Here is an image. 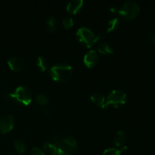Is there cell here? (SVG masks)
Returning a JSON list of instances; mask_svg holds the SVG:
<instances>
[{
    "mask_svg": "<svg viewBox=\"0 0 155 155\" xmlns=\"http://www.w3.org/2000/svg\"><path fill=\"white\" fill-rule=\"evenodd\" d=\"M51 143L58 148V151L68 153H74L77 149V142L73 136H68L64 138L54 136L51 139Z\"/></svg>",
    "mask_w": 155,
    "mask_h": 155,
    "instance_id": "obj_1",
    "label": "cell"
},
{
    "mask_svg": "<svg viewBox=\"0 0 155 155\" xmlns=\"http://www.w3.org/2000/svg\"><path fill=\"white\" fill-rule=\"evenodd\" d=\"M50 75L53 80L56 82L68 81L73 75V68L66 63H59L54 65L50 69Z\"/></svg>",
    "mask_w": 155,
    "mask_h": 155,
    "instance_id": "obj_2",
    "label": "cell"
},
{
    "mask_svg": "<svg viewBox=\"0 0 155 155\" xmlns=\"http://www.w3.org/2000/svg\"><path fill=\"white\" fill-rule=\"evenodd\" d=\"M77 37L80 42L86 45L88 48L92 47L98 39H101V35L96 36L90 29L86 27H82L77 32Z\"/></svg>",
    "mask_w": 155,
    "mask_h": 155,
    "instance_id": "obj_3",
    "label": "cell"
},
{
    "mask_svg": "<svg viewBox=\"0 0 155 155\" xmlns=\"http://www.w3.org/2000/svg\"><path fill=\"white\" fill-rule=\"evenodd\" d=\"M9 97L14 101L24 106L29 105L32 101V92L26 86H18L13 93L9 95Z\"/></svg>",
    "mask_w": 155,
    "mask_h": 155,
    "instance_id": "obj_4",
    "label": "cell"
},
{
    "mask_svg": "<svg viewBox=\"0 0 155 155\" xmlns=\"http://www.w3.org/2000/svg\"><path fill=\"white\" fill-rule=\"evenodd\" d=\"M119 15L126 20L135 19L140 12V7L134 1H127L123 3L119 9Z\"/></svg>",
    "mask_w": 155,
    "mask_h": 155,
    "instance_id": "obj_5",
    "label": "cell"
},
{
    "mask_svg": "<svg viewBox=\"0 0 155 155\" xmlns=\"http://www.w3.org/2000/svg\"><path fill=\"white\" fill-rule=\"evenodd\" d=\"M127 94L122 90L120 89H114L111 91L107 95V98L105 99L103 108L108 107L109 106H114L115 107H120V106L125 104L127 102Z\"/></svg>",
    "mask_w": 155,
    "mask_h": 155,
    "instance_id": "obj_6",
    "label": "cell"
},
{
    "mask_svg": "<svg viewBox=\"0 0 155 155\" xmlns=\"http://www.w3.org/2000/svg\"><path fill=\"white\" fill-rule=\"evenodd\" d=\"M15 126V118L12 115H3L0 117V133L5 134L10 132Z\"/></svg>",
    "mask_w": 155,
    "mask_h": 155,
    "instance_id": "obj_7",
    "label": "cell"
},
{
    "mask_svg": "<svg viewBox=\"0 0 155 155\" xmlns=\"http://www.w3.org/2000/svg\"><path fill=\"white\" fill-rule=\"evenodd\" d=\"M99 61V55L95 50H89L84 55L83 62L88 68H92L95 67Z\"/></svg>",
    "mask_w": 155,
    "mask_h": 155,
    "instance_id": "obj_8",
    "label": "cell"
},
{
    "mask_svg": "<svg viewBox=\"0 0 155 155\" xmlns=\"http://www.w3.org/2000/svg\"><path fill=\"white\" fill-rule=\"evenodd\" d=\"M8 65L14 71H21L24 69V63L19 57H12L8 61Z\"/></svg>",
    "mask_w": 155,
    "mask_h": 155,
    "instance_id": "obj_9",
    "label": "cell"
},
{
    "mask_svg": "<svg viewBox=\"0 0 155 155\" xmlns=\"http://www.w3.org/2000/svg\"><path fill=\"white\" fill-rule=\"evenodd\" d=\"M83 0H71L67 4L66 9L69 13L76 14L80 12L83 6Z\"/></svg>",
    "mask_w": 155,
    "mask_h": 155,
    "instance_id": "obj_10",
    "label": "cell"
},
{
    "mask_svg": "<svg viewBox=\"0 0 155 155\" xmlns=\"http://www.w3.org/2000/svg\"><path fill=\"white\" fill-rule=\"evenodd\" d=\"M127 141V134L124 130H118L114 136V144L117 147H124Z\"/></svg>",
    "mask_w": 155,
    "mask_h": 155,
    "instance_id": "obj_11",
    "label": "cell"
},
{
    "mask_svg": "<svg viewBox=\"0 0 155 155\" xmlns=\"http://www.w3.org/2000/svg\"><path fill=\"white\" fill-rule=\"evenodd\" d=\"M46 27L48 31L51 33H54L57 31L59 27V22L57 18L54 16L49 17L46 21Z\"/></svg>",
    "mask_w": 155,
    "mask_h": 155,
    "instance_id": "obj_12",
    "label": "cell"
},
{
    "mask_svg": "<svg viewBox=\"0 0 155 155\" xmlns=\"http://www.w3.org/2000/svg\"><path fill=\"white\" fill-rule=\"evenodd\" d=\"M90 99L96 105L103 107L104 103H105L106 98H104V96L102 94L99 93V92H93V93L90 95Z\"/></svg>",
    "mask_w": 155,
    "mask_h": 155,
    "instance_id": "obj_13",
    "label": "cell"
},
{
    "mask_svg": "<svg viewBox=\"0 0 155 155\" xmlns=\"http://www.w3.org/2000/svg\"><path fill=\"white\" fill-rule=\"evenodd\" d=\"M98 50L101 54H109L114 52V48L108 42H102L100 44Z\"/></svg>",
    "mask_w": 155,
    "mask_h": 155,
    "instance_id": "obj_14",
    "label": "cell"
},
{
    "mask_svg": "<svg viewBox=\"0 0 155 155\" xmlns=\"http://www.w3.org/2000/svg\"><path fill=\"white\" fill-rule=\"evenodd\" d=\"M36 66L41 71H45L48 67V62L45 58L42 56H38L36 58Z\"/></svg>",
    "mask_w": 155,
    "mask_h": 155,
    "instance_id": "obj_15",
    "label": "cell"
},
{
    "mask_svg": "<svg viewBox=\"0 0 155 155\" xmlns=\"http://www.w3.org/2000/svg\"><path fill=\"white\" fill-rule=\"evenodd\" d=\"M120 21L119 18H113L107 24V31L113 32L118 30V28L120 27Z\"/></svg>",
    "mask_w": 155,
    "mask_h": 155,
    "instance_id": "obj_16",
    "label": "cell"
},
{
    "mask_svg": "<svg viewBox=\"0 0 155 155\" xmlns=\"http://www.w3.org/2000/svg\"><path fill=\"white\" fill-rule=\"evenodd\" d=\"M44 151L50 155H57L58 150L51 142H45L43 145Z\"/></svg>",
    "mask_w": 155,
    "mask_h": 155,
    "instance_id": "obj_17",
    "label": "cell"
},
{
    "mask_svg": "<svg viewBox=\"0 0 155 155\" xmlns=\"http://www.w3.org/2000/svg\"><path fill=\"white\" fill-rule=\"evenodd\" d=\"M14 146L17 152L19 154H23L26 151V145L21 139H16L14 142Z\"/></svg>",
    "mask_w": 155,
    "mask_h": 155,
    "instance_id": "obj_18",
    "label": "cell"
},
{
    "mask_svg": "<svg viewBox=\"0 0 155 155\" xmlns=\"http://www.w3.org/2000/svg\"><path fill=\"white\" fill-rule=\"evenodd\" d=\"M127 148V146H124L120 150H117L116 148H107L105 151L103 152L102 155H121L122 152H124V151H126Z\"/></svg>",
    "mask_w": 155,
    "mask_h": 155,
    "instance_id": "obj_19",
    "label": "cell"
},
{
    "mask_svg": "<svg viewBox=\"0 0 155 155\" xmlns=\"http://www.w3.org/2000/svg\"><path fill=\"white\" fill-rule=\"evenodd\" d=\"M36 102L41 105H45L48 103V98L44 94H38L36 96Z\"/></svg>",
    "mask_w": 155,
    "mask_h": 155,
    "instance_id": "obj_20",
    "label": "cell"
},
{
    "mask_svg": "<svg viewBox=\"0 0 155 155\" xmlns=\"http://www.w3.org/2000/svg\"><path fill=\"white\" fill-rule=\"evenodd\" d=\"M62 24H63L64 27L67 30L71 28V27L74 26V21L73 20V18H71V17H66V18H64L63 21H62Z\"/></svg>",
    "mask_w": 155,
    "mask_h": 155,
    "instance_id": "obj_21",
    "label": "cell"
},
{
    "mask_svg": "<svg viewBox=\"0 0 155 155\" xmlns=\"http://www.w3.org/2000/svg\"><path fill=\"white\" fill-rule=\"evenodd\" d=\"M30 155H45V153L41 151L39 148H33L30 152Z\"/></svg>",
    "mask_w": 155,
    "mask_h": 155,
    "instance_id": "obj_22",
    "label": "cell"
},
{
    "mask_svg": "<svg viewBox=\"0 0 155 155\" xmlns=\"http://www.w3.org/2000/svg\"><path fill=\"white\" fill-rule=\"evenodd\" d=\"M43 114H44V115H47V116H48V115L49 114V111H48V109H47V108H44Z\"/></svg>",
    "mask_w": 155,
    "mask_h": 155,
    "instance_id": "obj_23",
    "label": "cell"
},
{
    "mask_svg": "<svg viewBox=\"0 0 155 155\" xmlns=\"http://www.w3.org/2000/svg\"><path fill=\"white\" fill-rule=\"evenodd\" d=\"M57 155H71V154H68V153L61 152V151H58V154Z\"/></svg>",
    "mask_w": 155,
    "mask_h": 155,
    "instance_id": "obj_24",
    "label": "cell"
},
{
    "mask_svg": "<svg viewBox=\"0 0 155 155\" xmlns=\"http://www.w3.org/2000/svg\"><path fill=\"white\" fill-rule=\"evenodd\" d=\"M153 39H154V41L155 42V29H154V34H153Z\"/></svg>",
    "mask_w": 155,
    "mask_h": 155,
    "instance_id": "obj_25",
    "label": "cell"
},
{
    "mask_svg": "<svg viewBox=\"0 0 155 155\" xmlns=\"http://www.w3.org/2000/svg\"><path fill=\"white\" fill-rule=\"evenodd\" d=\"M11 155H15V154H11Z\"/></svg>",
    "mask_w": 155,
    "mask_h": 155,
    "instance_id": "obj_26",
    "label": "cell"
}]
</instances>
